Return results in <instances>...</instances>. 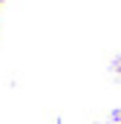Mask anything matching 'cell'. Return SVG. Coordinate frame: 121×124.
I'll return each mask as SVG.
<instances>
[{
    "label": "cell",
    "mask_w": 121,
    "mask_h": 124,
    "mask_svg": "<svg viewBox=\"0 0 121 124\" xmlns=\"http://www.w3.org/2000/svg\"><path fill=\"white\" fill-rule=\"evenodd\" d=\"M118 75H121V61H118Z\"/></svg>",
    "instance_id": "cell-1"
},
{
    "label": "cell",
    "mask_w": 121,
    "mask_h": 124,
    "mask_svg": "<svg viewBox=\"0 0 121 124\" xmlns=\"http://www.w3.org/2000/svg\"><path fill=\"white\" fill-rule=\"evenodd\" d=\"M118 118H121V113H118Z\"/></svg>",
    "instance_id": "cell-2"
}]
</instances>
